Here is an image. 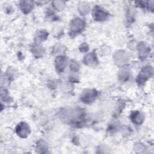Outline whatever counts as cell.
Instances as JSON below:
<instances>
[{"mask_svg":"<svg viewBox=\"0 0 154 154\" xmlns=\"http://www.w3.org/2000/svg\"><path fill=\"white\" fill-rule=\"evenodd\" d=\"M152 72L153 70L152 67L148 66L144 67L140 73L137 79V82L140 84H143L152 75Z\"/></svg>","mask_w":154,"mask_h":154,"instance_id":"6da1fadb","label":"cell"},{"mask_svg":"<svg viewBox=\"0 0 154 154\" xmlns=\"http://www.w3.org/2000/svg\"><path fill=\"white\" fill-rule=\"evenodd\" d=\"M97 95V92L93 90H87L85 91L81 95V100L82 102L89 103L92 102L96 98Z\"/></svg>","mask_w":154,"mask_h":154,"instance_id":"7a4b0ae2","label":"cell"},{"mask_svg":"<svg viewBox=\"0 0 154 154\" xmlns=\"http://www.w3.org/2000/svg\"><path fill=\"white\" fill-rule=\"evenodd\" d=\"M16 131L20 137L25 138L29 134V127L26 123L22 122L17 125Z\"/></svg>","mask_w":154,"mask_h":154,"instance_id":"3957f363","label":"cell"},{"mask_svg":"<svg viewBox=\"0 0 154 154\" xmlns=\"http://www.w3.org/2000/svg\"><path fill=\"white\" fill-rule=\"evenodd\" d=\"M70 26L72 32L78 33L83 29L84 27V23L81 19H75L72 20Z\"/></svg>","mask_w":154,"mask_h":154,"instance_id":"277c9868","label":"cell"},{"mask_svg":"<svg viewBox=\"0 0 154 154\" xmlns=\"http://www.w3.org/2000/svg\"><path fill=\"white\" fill-rule=\"evenodd\" d=\"M108 13L101 7L97 6L94 8L93 11V16L97 20H103L106 19Z\"/></svg>","mask_w":154,"mask_h":154,"instance_id":"5b68a950","label":"cell"},{"mask_svg":"<svg viewBox=\"0 0 154 154\" xmlns=\"http://www.w3.org/2000/svg\"><path fill=\"white\" fill-rule=\"evenodd\" d=\"M66 65V59L63 56H60L57 58L55 60V66L57 71L61 72L63 71Z\"/></svg>","mask_w":154,"mask_h":154,"instance_id":"8992f818","label":"cell"},{"mask_svg":"<svg viewBox=\"0 0 154 154\" xmlns=\"http://www.w3.org/2000/svg\"><path fill=\"white\" fill-rule=\"evenodd\" d=\"M33 7V2L31 1H22L20 2V8L23 13H29Z\"/></svg>","mask_w":154,"mask_h":154,"instance_id":"52a82bcc","label":"cell"},{"mask_svg":"<svg viewBox=\"0 0 154 154\" xmlns=\"http://www.w3.org/2000/svg\"><path fill=\"white\" fill-rule=\"evenodd\" d=\"M96 58L97 57L94 53H91V54H88L85 58V64H87L88 65H90V66L96 64V63L97 62Z\"/></svg>","mask_w":154,"mask_h":154,"instance_id":"ba28073f","label":"cell"},{"mask_svg":"<svg viewBox=\"0 0 154 154\" xmlns=\"http://www.w3.org/2000/svg\"><path fill=\"white\" fill-rule=\"evenodd\" d=\"M131 119L132 121L136 124H140L143 120V116L138 111L133 112L131 114Z\"/></svg>","mask_w":154,"mask_h":154,"instance_id":"9c48e42d","label":"cell"},{"mask_svg":"<svg viewBox=\"0 0 154 154\" xmlns=\"http://www.w3.org/2000/svg\"><path fill=\"white\" fill-rule=\"evenodd\" d=\"M142 46H143V49L139 47V53H140V56L141 57H145L147 54L148 52V48L146 47V45L144 43H142Z\"/></svg>","mask_w":154,"mask_h":154,"instance_id":"30bf717a","label":"cell"},{"mask_svg":"<svg viewBox=\"0 0 154 154\" xmlns=\"http://www.w3.org/2000/svg\"><path fill=\"white\" fill-rule=\"evenodd\" d=\"M79 64L76 63V62H75V61H73L71 63V65H70V67H71V69L73 71H76L79 69Z\"/></svg>","mask_w":154,"mask_h":154,"instance_id":"8fae6325","label":"cell"},{"mask_svg":"<svg viewBox=\"0 0 154 154\" xmlns=\"http://www.w3.org/2000/svg\"><path fill=\"white\" fill-rule=\"evenodd\" d=\"M48 35V33L46 32H45L44 31H42L40 32L39 34H38V38L40 40H43V38H46V36Z\"/></svg>","mask_w":154,"mask_h":154,"instance_id":"7c38bea8","label":"cell"},{"mask_svg":"<svg viewBox=\"0 0 154 154\" xmlns=\"http://www.w3.org/2000/svg\"><path fill=\"white\" fill-rule=\"evenodd\" d=\"M80 50L81 51H82V52H86L88 50V47L87 46V45L86 44H82L81 45V46L80 47Z\"/></svg>","mask_w":154,"mask_h":154,"instance_id":"4fadbf2b","label":"cell"}]
</instances>
